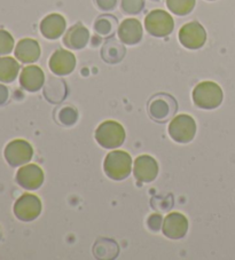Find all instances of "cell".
I'll return each instance as SVG.
<instances>
[{
	"label": "cell",
	"mask_w": 235,
	"mask_h": 260,
	"mask_svg": "<svg viewBox=\"0 0 235 260\" xmlns=\"http://www.w3.org/2000/svg\"><path fill=\"white\" fill-rule=\"evenodd\" d=\"M66 19L60 14H49L40 23V31L47 39H57L66 30Z\"/></svg>",
	"instance_id": "17"
},
{
	"label": "cell",
	"mask_w": 235,
	"mask_h": 260,
	"mask_svg": "<svg viewBox=\"0 0 235 260\" xmlns=\"http://www.w3.org/2000/svg\"><path fill=\"white\" fill-rule=\"evenodd\" d=\"M119 37L126 45L138 44L142 38V26L137 19H126L119 26Z\"/></svg>",
	"instance_id": "15"
},
{
	"label": "cell",
	"mask_w": 235,
	"mask_h": 260,
	"mask_svg": "<svg viewBox=\"0 0 235 260\" xmlns=\"http://www.w3.org/2000/svg\"><path fill=\"white\" fill-rule=\"evenodd\" d=\"M98 6L103 11H110L114 10L117 5V0H97Z\"/></svg>",
	"instance_id": "27"
},
{
	"label": "cell",
	"mask_w": 235,
	"mask_h": 260,
	"mask_svg": "<svg viewBox=\"0 0 235 260\" xmlns=\"http://www.w3.org/2000/svg\"><path fill=\"white\" fill-rule=\"evenodd\" d=\"M144 26L154 37H166L173 31L174 21L168 12L163 10H155L146 16Z\"/></svg>",
	"instance_id": "4"
},
{
	"label": "cell",
	"mask_w": 235,
	"mask_h": 260,
	"mask_svg": "<svg viewBox=\"0 0 235 260\" xmlns=\"http://www.w3.org/2000/svg\"><path fill=\"white\" fill-rule=\"evenodd\" d=\"M179 40L186 48L197 49L205 44L207 32L198 22H189L179 30Z\"/></svg>",
	"instance_id": "8"
},
{
	"label": "cell",
	"mask_w": 235,
	"mask_h": 260,
	"mask_svg": "<svg viewBox=\"0 0 235 260\" xmlns=\"http://www.w3.org/2000/svg\"><path fill=\"white\" fill-rule=\"evenodd\" d=\"M196 133V123L192 116L179 115L171 120L169 134L174 141L179 143L191 142Z\"/></svg>",
	"instance_id": "5"
},
{
	"label": "cell",
	"mask_w": 235,
	"mask_h": 260,
	"mask_svg": "<svg viewBox=\"0 0 235 260\" xmlns=\"http://www.w3.org/2000/svg\"><path fill=\"white\" fill-rule=\"evenodd\" d=\"M117 28V21L114 16L111 15H102L99 17L94 24V29H96L99 35L108 36L112 35V32Z\"/></svg>",
	"instance_id": "23"
},
{
	"label": "cell",
	"mask_w": 235,
	"mask_h": 260,
	"mask_svg": "<svg viewBox=\"0 0 235 260\" xmlns=\"http://www.w3.org/2000/svg\"><path fill=\"white\" fill-rule=\"evenodd\" d=\"M20 71V64L11 56L0 57V82L11 83L15 80Z\"/></svg>",
	"instance_id": "20"
},
{
	"label": "cell",
	"mask_w": 235,
	"mask_h": 260,
	"mask_svg": "<svg viewBox=\"0 0 235 260\" xmlns=\"http://www.w3.org/2000/svg\"><path fill=\"white\" fill-rule=\"evenodd\" d=\"M16 59L22 63H33L40 56V46L37 40L31 38H24L20 40L15 48Z\"/></svg>",
	"instance_id": "16"
},
{
	"label": "cell",
	"mask_w": 235,
	"mask_h": 260,
	"mask_svg": "<svg viewBox=\"0 0 235 260\" xmlns=\"http://www.w3.org/2000/svg\"><path fill=\"white\" fill-rule=\"evenodd\" d=\"M134 177L140 182H152L159 174V164L149 155H141L134 162Z\"/></svg>",
	"instance_id": "13"
},
{
	"label": "cell",
	"mask_w": 235,
	"mask_h": 260,
	"mask_svg": "<svg viewBox=\"0 0 235 260\" xmlns=\"http://www.w3.org/2000/svg\"><path fill=\"white\" fill-rule=\"evenodd\" d=\"M42 212V201L34 194H24L15 202L14 213L22 221H31Z\"/></svg>",
	"instance_id": "7"
},
{
	"label": "cell",
	"mask_w": 235,
	"mask_h": 260,
	"mask_svg": "<svg viewBox=\"0 0 235 260\" xmlns=\"http://www.w3.org/2000/svg\"><path fill=\"white\" fill-rule=\"evenodd\" d=\"M67 94L66 85L60 79H51L44 89V95L49 102L57 103L65 99Z\"/></svg>",
	"instance_id": "21"
},
{
	"label": "cell",
	"mask_w": 235,
	"mask_h": 260,
	"mask_svg": "<svg viewBox=\"0 0 235 260\" xmlns=\"http://www.w3.org/2000/svg\"><path fill=\"white\" fill-rule=\"evenodd\" d=\"M102 59L105 60L107 63H117L125 55V48L123 45L117 42L116 39H109L108 42L103 45L101 51Z\"/></svg>",
	"instance_id": "19"
},
{
	"label": "cell",
	"mask_w": 235,
	"mask_h": 260,
	"mask_svg": "<svg viewBox=\"0 0 235 260\" xmlns=\"http://www.w3.org/2000/svg\"><path fill=\"white\" fill-rule=\"evenodd\" d=\"M21 86L29 92H37L45 83V75L38 66H28L22 70L20 76Z\"/></svg>",
	"instance_id": "14"
},
{
	"label": "cell",
	"mask_w": 235,
	"mask_h": 260,
	"mask_svg": "<svg viewBox=\"0 0 235 260\" xmlns=\"http://www.w3.org/2000/svg\"><path fill=\"white\" fill-rule=\"evenodd\" d=\"M210 2H211V0H210Z\"/></svg>",
	"instance_id": "30"
},
{
	"label": "cell",
	"mask_w": 235,
	"mask_h": 260,
	"mask_svg": "<svg viewBox=\"0 0 235 260\" xmlns=\"http://www.w3.org/2000/svg\"><path fill=\"white\" fill-rule=\"evenodd\" d=\"M14 47V38L10 32L0 30V55L10 54Z\"/></svg>",
	"instance_id": "24"
},
{
	"label": "cell",
	"mask_w": 235,
	"mask_h": 260,
	"mask_svg": "<svg viewBox=\"0 0 235 260\" xmlns=\"http://www.w3.org/2000/svg\"><path fill=\"white\" fill-rule=\"evenodd\" d=\"M96 140L107 149L117 148L123 145L125 140V129L119 122L106 120L96 129Z\"/></svg>",
	"instance_id": "3"
},
{
	"label": "cell",
	"mask_w": 235,
	"mask_h": 260,
	"mask_svg": "<svg viewBox=\"0 0 235 260\" xmlns=\"http://www.w3.org/2000/svg\"><path fill=\"white\" fill-rule=\"evenodd\" d=\"M48 66L53 74L58 76L69 75L76 67V56L74 53L66 49H57L52 54Z\"/></svg>",
	"instance_id": "12"
},
{
	"label": "cell",
	"mask_w": 235,
	"mask_h": 260,
	"mask_svg": "<svg viewBox=\"0 0 235 260\" xmlns=\"http://www.w3.org/2000/svg\"><path fill=\"white\" fill-rule=\"evenodd\" d=\"M8 99V89L6 86L0 84V106H3L4 103H6Z\"/></svg>",
	"instance_id": "29"
},
{
	"label": "cell",
	"mask_w": 235,
	"mask_h": 260,
	"mask_svg": "<svg viewBox=\"0 0 235 260\" xmlns=\"http://www.w3.org/2000/svg\"><path fill=\"white\" fill-rule=\"evenodd\" d=\"M195 0H166L169 10L175 15H187L195 7Z\"/></svg>",
	"instance_id": "22"
},
{
	"label": "cell",
	"mask_w": 235,
	"mask_h": 260,
	"mask_svg": "<svg viewBox=\"0 0 235 260\" xmlns=\"http://www.w3.org/2000/svg\"><path fill=\"white\" fill-rule=\"evenodd\" d=\"M90 40V32L82 23H77L67 31L63 43L71 49H80L86 46Z\"/></svg>",
	"instance_id": "18"
},
{
	"label": "cell",
	"mask_w": 235,
	"mask_h": 260,
	"mask_svg": "<svg viewBox=\"0 0 235 260\" xmlns=\"http://www.w3.org/2000/svg\"><path fill=\"white\" fill-rule=\"evenodd\" d=\"M177 110V103L174 99L166 94H160L153 98L149 103V114L152 117L160 122L168 119L171 115H173Z\"/></svg>",
	"instance_id": "10"
},
{
	"label": "cell",
	"mask_w": 235,
	"mask_h": 260,
	"mask_svg": "<svg viewBox=\"0 0 235 260\" xmlns=\"http://www.w3.org/2000/svg\"><path fill=\"white\" fill-rule=\"evenodd\" d=\"M16 181L24 189H38L44 182V171L38 165L26 164L17 171Z\"/></svg>",
	"instance_id": "9"
},
{
	"label": "cell",
	"mask_w": 235,
	"mask_h": 260,
	"mask_svg": "<svg viewBox=\"0 0 235 260\" xmlns=\"http://www.w3.org/2000/svg\"><path fill=\"white\" fill-rule=\"evenodd\" d=\"M223 89L214 82H202L193 91V101L198 108L215 109L223 102Z\"/></svg>",
	"instance_id": "1"
},
{
	"label": "cell",
	"mask_w": 235,
	"mask_h": 260,
	"mask_svg": "<svg viewBox=\"0 0 235 260\" xmlns=\"http://www.w3.org/2000/svg\"><path fill=\"white\" fill-rule=\"evenodd\" d=\"M163 234L172 240L182 239L188 231V220L184 214L172 212L164 218L162 223Z\"/></svg>",
	"instance_id": "11"
},
{
	"label": "cell",
	"mask_w": 235,
	"mask_h": 260,
	"mask_svg": "<svg viewBox=\"0 0 235 260\" xmlns=\"http://www.w3.org/2000/svg\"><path fill=\"white\" fill-rule=\"evenodd\" d=\"M33 156V146L22 139L11 141L5 148V158L11 167H20V165L29 163Z\"/></svg>",
	"instance_id": "6"
},
{
	"label": "cell",
	"mask_w": 235,
	"mask_h": 260,
	"mask_svg": "<svg viewBox=\"0 0 235 260\" xmlns=\"http://www.w3.org/2000/svg\"><path fill=\"white\" fill-rule=\"evenodd\" d=\"M132 169V158L130 154L122 150H114L106 156L103 170L112 180H123L128 178Z\"/></svg>",
	"instance_id": "2"
},
{
	"label": "cell",
	"mask_w": 235,
	"mask_h": 260,
	"mask_svg": "<svg viewBox=\"0 0 235 260\" xmlns=\"http://www.w3.org/2000/svg\"><path fill=\"white\" fill-rule=\"evenodd\" d=\"M77 117H78V115H77V111L71 108V107H66V108H63L60 114H58V119H60V122L63 125H67V126H70V125L75 124Z\"/></svg>",
	"instance_id": "25"
},
{
	"label": "cell",
	"mask_w": 235,
	"mask_h": 260,
	"mask_svg": "<svg viewBox=\"0 0 235 260\" xmlns=\"http://www.w3.org/2000/svg\"><path fill=\"white\" fill-rule=\"evenodd\" d=\"M143 0H122V8L129 14H138L142 11Z\"/></svg>",
	"instance_id": "26"
},
{
	"label": "cell",
	"mask_w": 235,
	"mask_h": 260,
	"mask_svg": "<svg viewBox=\"0 0 235 260\" xmlns=\"http://www.w3.org/2000/svg\"><path fill=\"white\" fill-rule=\"evenodd\" d=\"M162 223H163V220H162V217L159 216V214H153V216L149 218L148 220V225L154 231H157L161 227Z\"/></svg>",
	"instance_id": "28"
}]
</instances>
